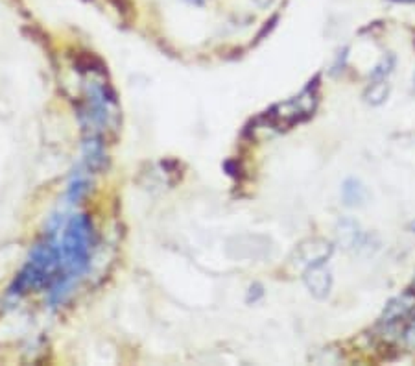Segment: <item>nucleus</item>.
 <instances>
[{"mask_svg":"<svg viewBox=\"0 0 415 366\" xmlns=\"http://www.w3.org/2000/svg\"><path fill=\"white\" fill-rule=\"evenodd\" d=\"M317 104L316 87L308 85L299 96L292 98L290 102L279 104L271 111V122L277 126H294L296 122H301L314 113Z\"/></svg>","mask_w":415,"mask_h":366,"instance_id":"obj_1","label":"nucleus"},{"mask_svg":"<svg viewBox=\"0 0 415 366\" xmlns=\"http://www.w3.org/2000/svg\"><path fill=\"white\" fill-rule=\"evenodd\" d=\"M331 256V242L323 241V239H308V241L301 242V244L297 246V250L294 251V263H296L297 267L303 268L319 267V265H323Z\"/></svg>","mask_w":415,"mask_h":366,"instance_id":"obj_2","label":"nucleus"},{"mask_svg":"<svg viewBox=\"0 0 415 366\" xmlns=\"http://www.w3.org/2000/svg\"><path fill=\"white\" fill-rule=\"evenodd\" d=\"M415 307V296L410 293L406 294H400V296H397V298H393L391 302H389L388 305H386L384 313H382V324H395V322H399V320H402L405 316H408V314L414 311Z\"/></svg>","mask_w":415,"mask_h":366,"instance_id":"obj_3","label":"nucleus"},{"mask_svg":"<svg viewBox=\"0 0 415 366\" xmlns=\"http://www.w3.org/2000/svg\"><path fill=\"white\" fill-rule=\"evenodd\" d=\"M305 283H306V287H308V291H310L316 298L323 300V298H327L329 293H331L332 277L331 274L323 268V265H319V267L306 268Z\"/></svg>","mask_w":415,"mask_h":366,"instance_id":"obj_4","label":"nucleus"},{"mask_svg":"<svg viewBox=\"0 0 415 366\" xmlns=\"http://www.w3.org/2000/svg\"><path fill=\"white\" fill-rule=\"evenodd\" d=\"M342 198L343 204L349 205V207H354V205H362L365 200H368V189L363 187L359 180H347L343 183L342 187Z\"/></svg>","mask_w":415,"mask_h":366,"instance_id":"obj_5","label":"nucleus"},{"mask_svg":"<svg viewBox=\"0 0 415 366\" xmlns=\"http://www.w3.org/2000/svg\"><path fill=\"white\" fill-rule=\"evenodd\" d=\"M362 233H360V228L356 222L353 220H343L340 224V241L345 248H356V246L362 244Z\"/></svg>","mask_w":415,"mask_h":366,"instance_id":"obj_6","label":"nucleus"},{"mask_svg":"<svg viewBox=\"0 0 415 366\" xmlns=\"http://www.w3.org/2000/svg\"><path fill=\"white\" fill-rule=\"evenodd\" d=\"M388 96V85L386 84H375L371 89V98H368L371 104L379 105L384 102V98Z\"/></svg>","mask_w":415,"mask_h":366,"instance_id":"obj_7","label":"nucleus"},{"mask_svg":"<svg viewBox=\"0 0 415 366\" xmlns=\"http://www.w3.org/2000/svg\"><path fill=\"white\" fill-rule=\"evenodd\" d=\"M406 339H408V342H410L412 346H415V324L412 325L410 330H408V333H406Z\"/></svg>","mask_w":415,"mask_h":366,"instance_id":"obj_8","label":"nucleus"},{"mask_svg":"<svg viewBox=\"0 0 415 366\" xmlns=\"http://www.w3.org/2000/svg\"><path fill=\"white\" fill-rule=\"evenodd\" d=\"M255 2H257L259 6H262V8H266V6H270L273 0H255Z\"/></svg>","mask_w":415,"mask_h":366,"instance_id":"obj_9","label":"nucleus"}]
</instances>
